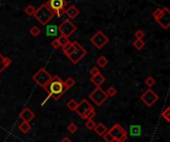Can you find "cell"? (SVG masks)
Masks as SVG:
<instances>
[{"label":"cell","mask_w":170,"mask_h":142,"mask_svg":"<svg viewBox=\"0 0 170 142\" xmlns=\"http://www.w3.org/2000/svg\"><path fill=\"white\" fill-rule=\"evenodd\" d=\"M144 32H143L142 30H137L135 31V33H134V36H135L136 39H142L143 37H144Z\"/></svg>","instance_id":"d590c367"},{"label":"cell","mask_w":170,"mask_h":142,"mask_svg":"<svg viewBox=\"0 0 170 142\" xmlns=\"http://www.w3.org/2000/svg\"><path fill=\"white\" fill-rule=\"evenodd\" d=\"M45 33L48 37H55L59 33V29H58L57 25H46V29H45Z\"/></svg>","instance_id":"2e32d148"},{"label":"cell","mask_w":170,"mask_h":142,"mask_svg":"<svg viewBox=\"0 0 170 142\" xmlns=\"http://www.w3.org/2000/svg\"><path fill=\"white\" fill-rule=\"evenodd\" d=\"M91 43L95 46L97 49H102L107 43H109V37L105 35L102 31H97L95 35L91 38Z\"/></svg>","instance_id":"ba28073f"},{"label":"cell","mask_w":170,"mask_h":142,"mask_svg":"<svg viewBox=\"0 0 170 142\" xmlns=\"http://www.w3.org/2000/svg\"><path fill=\"white\" fill-rule=\"evenodd\" d=\"M96 122L93 119H87V122L85 123V126H86L89 130H93V128L96 126Z\"/></svg>","instance_id":"f1b7e54d"},{"label":"cell","mask_w":170,"mask_h":142,"mask_svg":"<svg viewBox=\"0 0 170 142\" xmlns=\"http://www.w3.org/2000/svg\"><path fill=\"white\" fill-rule=\"evenodd\" d=\"M35 112L32 109H30L29 108H23V110L20 112L19 117L22 119V121H26V122H31L35 118Z\"/></svg>","instance_id":"4fadbf2b"},{"label":"cell","mask_w":170,"mask_h":142,"mask_svg":"<svg viewBox=\"0 0 170 142\" xmlns=\"http://www.w3.org/2000/svg\"><path fill=\"white\" fill-rule=\"evenodd\" d=\"M97 64L98 65V67H100V68H106V67L107 66V64H109V61H107V59H106V57L101 56V57L97 58Z\"/></svg>","instance_id":"7402d4cb"},{"label":"cell","mask_w":170,"mask_h":142,"mask_svg":"<svg viewBox=\"0 0 170 142\" xmlns=\"http://www.w3.org/2000/svg\"><path fill=\"white\" fill-rule=\"evenodd\" d=\"M58 29H59V33L66 38H69L72 36L76 31H77V26H76L73 22L70 19H66L62 22V23L58 26Z\"/></svg>","instance_id":"5b68a950"},{"label":"cell","mask_w":170,"mask_h":142,"mask_svg":"<svg viewBox=\"0 0 170 142\" xmlns=\"http://www.w3.org/2000/svg\"><path fill=\"white\" fill-rule=\"evenodd\" d=\"M0 83H1V81H0Z\"/></svg>","instance_id":"60d3db41"},{"label":"cell","mask_w":170,"mask_h":142,"mask_svg":"<svg viewBox=\"0 0 170 142\" xmlns=\"http://www.w3.org/2000/svg\"><path fill=\"white\" fill-rule=\"evenodd\" d=\"M91 82L96 87H101L102 83L106 82V78L102 76V74H98V75H97V76H93L91 78Z\"/></svg>","instance_id":"ac0fdd59"},{"label":"cell","mask_w":170,"mask_h":142,"mask_svg":"<svg viewBox=\"0 0 170 142\" xmlns=\"http://www.w3.org/2000/svg\"><path fill=\"white\" fill-rule=\"evenodd\" d=\"M110 142H123V141L119 140V139H116V138H113V139H111Z\"/></svg>","instance_id":"ab89813d"},{"label":"cell","mask_w":170,"mask_h":142,"mask_svg":"<svg viewBox=\"0 0 170 142\" xmlns=\"http://www.w3.org/2000/svg\"><path fill=\"white\" fill-rule=\"evenodd\" d=\"M140 99H141V101L146 106H148V108H151V106L153 105L156 103V101L159 99V96L157 95V94H156V92H154L153 91H152L151 88H148V90H146L141 95Z\"/></svg>","instance_id":"9c48e42d"},{"label":"cell","mask_w":170,"mask_h":142,"mask_svg":"<svg viewBox=\"0 0 170 142\" xmlns=\"http://www.w3.org/2000/svg\"><path fill=\"white\" fill-rule=\"evenodd\" d=\"M154 20L159 24L160 27L167 30L170 27V12L168 8H162L160 14Z\"/></svg>","instance_id":"8fae6325"},{"label":"cell","mask_w":170,"mask_h":142,"mask_svg":"<svg viewBox=\"0 0 170 142\" xmlns=\"http://www.w3.org/2000/svg\"><path fill=\"white\" fill-rule=\"evenodd\" d=\"M52 75L48 72L46 69L41 68L38 72H36L33 76H32V79L37 83L39 87H45L46 85L52 79Z\"/></svg>","instance_id":"277c9868"},{"label":"cell","mask_w":170,"mask_h":142,"mask_svg":"<svg viewBox=\"0 0 170 142\" xmlns=\"http://www.w3.org/2000/svg\"><path fill=\"white\" fill-rule=\"evenodd\" d=\"M144 45H145V43L142 39H136L135 41L133 42V47L138 51H140L141 49L144 47Z\"/></svg>","instance_id":"cb8c5ba5"},{"label":"cell","mask_w":170,"mask_h":142,"mask_svg":"<svg viewBox=\"0 0 170 142\" xmlns=\"http://www.w3.org/2000/svg\"><path fill=\"white\" fill-rule=\"evenodd\" d=\"M77 106H78V103L75 99H70L68 101V103H67V108H68L71 112H75Z\"/></svg>","instance_id":"d4e9b609"},{"label":"cell","mask_w":170,"mask_h":142,"mask_svg":"<svg viewBox=\"0 0 170 142\" xmlns=\"http://www.w3.org/2000/svg\"><path fill=\"white\" fill-rule=\"evenodd\" d=\"M35 11H36L35 7L33 5H31V4H30V5H27L25 7V9H24V12L26 13L27 15H29V16H34Z\"/></svg>","instance_id":"484cf974"},{"label":"cell","mask_w":170,"mask_h":142,"mask_svg":"<svg viewBox=\"0 0 170 142\" xmlns=\"http://www.w3.org/2000/svg\"><path fill=\"white\" fill-rule=\"evenodd\" d=\"M93 130H95V132L97 133L98 136H102V135H104L105 133L107 131V128L106 127V125L104 123L100 122V123L96 124V126H95V128H93Z\"/></svg>","instance_id":"d6986e66"},{"label":"cell","mask_w":170,"mask_h":142,"mask_svg":"<svg viewBox=\"0 0 170 142\" xmlns=\"http://www.w3.org/2000/svg\"><path fill=\"white\" fill-rule=\"evenodd\" d=\"M155 79H154V78H152L151 76H149V77H147L146 78V79H145V85L148 87H153L154 85H155Z\"/></svg>","instance_id":"1f68e13d"},{"label":"cell","mask_w":170,"mask_h":142,"mask_svg":"<svg viewBox=\"0 0 170 142\" xmlns=\"http://www.w3.org/2000/svg\"><path fill=\"white\" fill-rule=\"evenodd\" d=\"M161 116H162L167 122L170 121V106H167V108H165L164 112H162V113H161Z\"/></svg>","instance_id":"83f0119b"},{"label":"cell","mask_w":170,"mask_h":142,"mask_svg":"<svg viewBox=\"0 0 170 142\" xmlns=\"http://www.w3.org/2000/svg\"><path fill=\"white\" fill-rule=\"evenodd\" d=\"M11 64H12L11 59H9L8 57H4L1 53H0V74Z\"/></svg>","instance_id":"e0dca14e"},{"label":"cell","mask_w":170,"mask_h":142,"mask_svg":"<svg viewBox=\"0 0 170 142\" xmlns=\"http://www.w3.org/2000/svg\"><path fill=\"white\" fill-rule=\"evenodd\" d=\"M46 4L49 8H51V9L55 12V15H56V12L60 10H65L67 6L66 0H48V2Z\"/></svg>","instance_id":"7c38bea8"},{"label":"cell","mask_w":170,"mask_h":142,"mask_svg":"<svg viewBox=\"0 0 170 142\" xmlns=\"http://www.w3.org/2000/svg\"><path fill=\"white\" fill-rule=\"evenodd\" d=\"M59 39V41H60V43H61V47L62 46H64V45H66L67 43H69L70 42V40H69V38H66V37H64V36H61L58 38Z\"/></svg>","instance_id":"e575fe53"},{"label":"cell","mask_w":170,"mask_h":142,"mask_svg":"<svg viewBox=\"0 0 170 142\" xmlns=\"http://www.w3.org/2000/svg\"><path fill=\"white\" fill-rule=\"evenodd\" d=\"M87 50L85 49L83 46H81L79 42L76 41V49H75V51L72 53V54L68 57L70 61L72 62L73 64H78L79 62L83 59V58L87 55Z\"/></svg>","instance_id":"30bf717a"},{"label":"cell","mask_w":170,"mask_h":142,"mask_svg":"<svg viewBox=\"0 0 170 142\" xmlns=\"http://www.w3.org/2000/svg\"><path fill=\"white\" fill-rule=\"evenodd\" d=\"M84 119H93L96 116V110L87 99H82L75 110Z\"/></svg>","instance_id":"3957f363"},{"label":"cell","mask_w":170,"mask_h":142,"mask_svg":"<svg viewBox=\"0 0 170 142\" xmlns=\"http://www.w3.org/2000/svg\"><path fill=\"white\" fill-rule=\"evenodd\" d=\"M18 128H19V130L24 133V134H26V133H28L30 130H31V125L29 122H26V121H22L19 126H18Z\"/></svg>","instance_id":"44dd1931"},{"label":"cell","mask_w":170,"mask_h":142,"mask_svg":"<svg viewBox=\"0 0 170 142\" xmlns=\"http://www.w3.org/2000/svg\"><path fill=\"white\" fill-rule=\"evenodd\" d=\"M107 132H109L114 138L119 139L123 142L127 139V136H128L126 130H125L119 123H115L114 125H113L110 128V130H107Z\"/></svg>","instance_id":"52a82bcc"},{"label":"cell","mask_w":170,"mask_h":142,"mask_svg":"<svg viewBox=\"0 0 170 142\" xmlns=\"http://www.w3.org/2000/svg\"><path fill=\"white\" fill-rule=\"evenodd\" d=\"M129 133L131 136H139L141 134V126L140 125H131Z\"/></svg>","instance_id":"ffe728a7"},{"label":"cell","mask_w":170,"mask_h":142,"mask_svg":"<svg viewBox=\"0 0 170 142\" xmlns=\"http://www.w3.org/2000/svg\"><path fill=\"white\" fill-rule=\"evenodd\" d=\"M60 142H73V141H72V140L69 138V137H64V138H63Z\"/></svg>","instance_id":"f35d334b"},{"label":"cell","mask_w":170,"mask_h":142,"mask_svg":"<svg viewBox=\"0 0 170 142\" xmlns=\"http://www.w3.org/2000/svg\"><path fill=\"white\" fill-rule=\"evenodd\" d=\"M62 50L63 52H64V54L67 56V57H69L72 53H73L75 51V49H76V41L74 42H69V43H67L66 45L64 46H62Z\"/></svg>","instance_id":"9a60e30c"},{"label":"cell","mask_w":170,"mask_h":142,"mask_svg":"<svg viewBox=\"0 0 170 142\" xmlns=\"http://www.w3.org/2000/svg\"><path fill=\"white\" fill-rule=\"evenodd\" d=\"M67 129H68V131L70 133H75V132H77L78 129H79V127L77 126V124H75L74 122H71L68 127H67Z\"/></svg>","instance_id":"4dcf8cb0"},{"label":"cell","mask_w":170,"mask_h":142,"mask_svg":"<svg viewBox=\"0 0 170 142\" xmlns=\"http://www.w3.org/2000/svg\"><path fill=\"white\" fill-rule=\"evenodd\" d=\"M161 9H162V8H157V9H156L153 13H152V16H153V18L155 19L156 17H157L159 14H160V12H161Z\"/></svg>","instance_id":"74e56055"},{"label":"cell","mask_w":170,"mask_h":142,"mask_svg":"<svg viewBox=\"0 0 170 142\" xmlns=\"http://www.w3.org/2000/svg\"><path fill=\"white\" fill-rule=\"evenodd\" d=\"M34 16H35V18L39 21L40 24L46 26L49 22L54 18L55 12H54L51 8H49L46 3H44L39 8L36 9Z\"/></svg>","instance_id":"7a4b0ae2"},{"label":"cell","mask_w":170,"mask_h":142,"mask_svg":"<svg viewBox=\"0 0 170 142\" xmlns=\"http://www.w3.org/2000/svg\"><path fill=\"white\" fill-rule=\"evenodd\" d=\"M44 90L55 100H59L67 91L64 81L61 78H59V76H53L52 79L47 83L46 87H44Z\"/></svg>","instance_id":"6da1fadb"},{"label":"cell","mask_w":170,"mask_h":142,"mask_svg":"<svg viewBox=\"0 0 170 142\" xmlns=\"http://www.w3.org/2000/svg\"><path fill=\"white\" fill-rule=\"evenodd\" d=\"M65 14H67V16L69 17L70 20H73L75 18H77L80 14V10L78 7H76L74 5L69 6L67 9H65Z\"/></svg>","instance_id":"5bb4252c"},{"label":"cell","mask_w":170,"mask_h":142,"mask_svg":"<svg viewBox=\"0 0 170 142\" xmlns=\"http://www.w3.org/2000/svg\"><path fill=\"white\" fill-rule=\"evenodd\" d=\"M101 74L100 70H98L97 67H93V68L91 69V71H89V75H91V77H93V76H97V75Z\"/></svg>","instance_id":"d6a6232c"},{"label":"cell","mask_w":170,"mask_h":142,"mask_svg":"<svg viewBox=\"0 0 170 142\" xmlns=\"http://www.w3.org/2000/svg\"><path fill=\"white\" fill-rule=\"evenodd\" d=\"M64 83H65V87H66V90L68 91V90H70V88H72L75 85H76V81L75 79L72 78V77H69L68 79H66V81L64 82Z\"/></svg>","instance_id":"603a6c76"},{"label":"cell","mask_w":170,"mask_h":142,"mask_svg":"<svg viewBox=\"0 0 170 142\" xmlns=\"http://www.w3.org/2000/svg\"><path fill=\"white\" fill-rule=\"evenodd\" d=\"M41 29H40L39 27H37V26H33L32 28L30 29V34L32 35L33 37H37L39 36L40 34H41Z\"/></svg>","instance_id":"4316f807"},{"label":"cell","mask_w":170,"mask_h":142,"mask_svg":"<svg viewBox=\"0 0 170 142\" xmlns=\"http://www.w3.org/2000/svg\"><path fill=\"white\" fill-rule=\"evenodd\" d=\"M102 138H104V140H105L106 142H110V141L111 139H113V138H114V137H113V136H111V135L110 134V133H109V132H107V131H106V132L105 133V134H104V135H102Z\"/></svg>","instance_id":"8d00e7d4"},{"label":"cell","mask_w":170,"mask_h":142,"mask_svg":"<svg viewBox=\"0 0 170 142\" xmlns=\"http://www.w3.org/2000/svg\"><path fill=\"white\" fill-rule=\"evenodd\" d=\"M51 45H52V47L54 49H59V48H61V43H60L59 39H58V38L55 39V40H53L52 43H51Z\"/></svg>","instance_id":"836d02e7"},{"label":"cell","mask_w":170,"mask_h":142,"mask_svg":"<svg viewBox=\"0 0 170 142\" xmlns=\"http://www.w3.org/2000/svg\"><path fill=\"white\" fill-rule=\"evenodd\" d=\"M89 97L93 101V103H96V105L97 106H101L107 99H109L106 92L102 90L101 87H97L95 90L89 94Z\"/></svg>","instance_id":"8992f818"},{"label":"cell","mask_w":170,"mask_h":142,"mask_svg":"<svg viewBox=\"0 0 170 142\" xmlns=\"http://www.w3.org/2000/svg\"><path fill=\"white\" fill-rule=\"evenodd\" d=\"M106 92V95L109 97H114V96L116 95V94H118V91H116V88L114 87H110Z\"/></svg>","instance_id":"f546056e"}]
</instances>
